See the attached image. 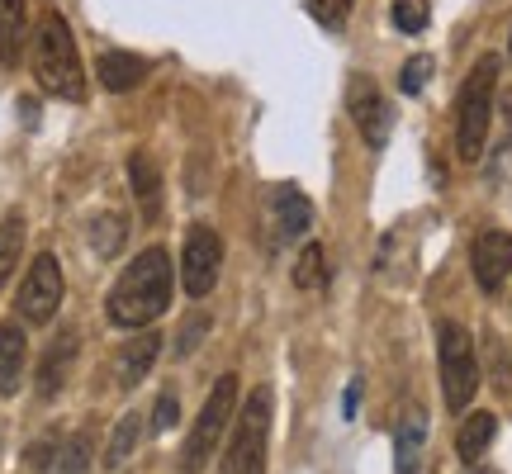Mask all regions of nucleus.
Returning <instances> with one entry per match:
<instances>
[{
	"label": "nucleus",
	"instance_id": "15",
	"mask_svg": "<svg viewBox=\"0 0 512 474\" xmlns=\"http://www.w3.org/2000/svg\"><path fill=\"white\" fill-rule=\"evenodd\" d=\"M24 38H29V10H24V0H0V62L5 67L19 62Z\"/></svg>",
	"mask_w": 512,
	"mask_h": 474
},
{
	"label": "nucleus",
	"instance_id": "29",
	"mask_svg": "<svg viewBox=\"0 0 512 474\" xmlns=\"http://www.w3.org/2000/svg\"><path fill=\"white\" fill-rule=\"evenodd\" d=\"M171 427H176V399L162 394V399H157V432H171Z\"/></svg>",
	"mask_w": 512,
	"mask_h": 474
},
{
	"label": "nucleus",
	"instance_id": "25",
	"mask_svg": "<svg viewBox=\"0 0 512 474\" xmlns=\"http://www.w3.org/2000/svg\"><path fill=\"white\" fill-rule=\"evenodd\" d=\"M427 19H432V5H427V0H394V24H399L403 34H422Z\"/></svg>",
	"mask_w": 512,
	"mask_h": 474
},
{
	"label": "nucleus",
	"instance_id": "10",
	"mask_svg": "<svg viewBox=\"0 0 512 474\" xmlns=\"http://www.w3.org/2000/svg\"><path fill=\"white\" fill-rule=\"evenodd\" d=\"M475 280L494 294L503 290V280L512 275V237L508 233H479L475 237Z\"/></svg>",
	"mask_w": 512,
	"mask_h": 474
},
{
	"label": "nucleus",
	"instance_id": "31",
	"mask_svg": "<svg viewBox=\"0 0 512 474\" xmlns=\"http://www.w3.org/2000/svg\"><path fill=\"white\" fill-rule=\"evenodd\" d=\"M508 53H512V43H508Z\"/></svg>",
	"mask_w": 512,
	"mask_h": 474
},
{
	"label": "nucleus",
	"instance_id": "23",
	"mask_svg": "<svg viewBox=\"0 0 512 474\" xmlns=\"http://www.w3.org/2000/svg\"><path fill=\"white\" fill-rule=\"evenodd\" d=\"M124 237H128V228H124V219H119V214H100V219L91 223L95 256H114L119 247H124Z\"/></svg>",
	"mask_w": 512,
	"mask_h": 474
},
{
	"label": "nucleus",
	"instance_id": "2",
	"mask_svg": "<svg viewBox=\"0 0 512 474\" xmlns=\"http://www.w3.org/2000/svg\"><path fill=\"white\" fill-rule=\"evenodd\" d=\"M34 76L48 95H62V100H81L86 95V72H81L76 38L57 10H48L34 29Z\"/></svg>",
	"mask_w": 512,
	"mask_h": 474
},
{
	"label": "nucleus",
	"instance_id": "21",
	"mask_svg": "<svg viewBox=\"0 0 512 474\" xmlns=\"http://www.w3.org/2000/svg\"><path fill=\"white\" fill-rule=\"evenodd\" d=\"M294 285L299 290H323L328 285V252L323 247H304L294 261Z\"/></svg>",
	"mask_w": 512,
	"mask_h": 474
},
{
	"label": "nucleus",
	"instance_id": "12",
	"mask_svg": "<svg viewBox=\"0 0 512 474\" xmlns=\"http://www.w3.org/2000/svg\"><path fill=\"white\" fill-rule=\"evenodd\" d=\"M157 351H162V332H147L143 328L124 351H119V384H124V389H133V384H138L147 370L157 365Z\"/></svg>",
	"mask_w": 512,
	"mask_h": 474
},
{
	"label": "nucleus",
	"instance_id": "27",
	"mask_svg": "<svg viewBox=\"0 0 512 474\" xmlns=\"http://www.w3.org/2000/svg\"><path fill=\"white\" fill-rule=\"evenodd\" d=\"M427 76H432V62H427V57H413V62L403 67L399 86H403V91H408V95H418L422 86H427Z\"/></svg>",
	"mask_w": 512,
	"mask_h": 474
},
{
	"label": "nucleus",
	"instance_id": "5",
	"mask_svg": "<svg viewBox=\"0 0 512 474\" xmlns=\"http://www.w3.org/2000/svg\"><path fill=\"white\" fill-rule=\"evenodd\" d=\"M266 437H271V389H252L242 403L233 446L223 456V474H266Z\"/></svg>",
	"mask_w": 512,
	"mask_h": 474
},
{
	"label": "nucleus",
	"instance_id": "14",
	"mask_svg": "<svg viewBox=\"0 0 512 474\" xmlns=\"http://www.w3.org/2000/svg\"><path fill=\"white\" fill-rule=\"evenodd\" d=\"M95 72H100V86H105V91L124 95V91H133V86H143L147 62L138 53H105Z\"/></svg>",
	"mask_w": 512,
	"mask_h": 474
},
{
	"label": "nucleus",
	"instance_id": "7",
	"mask_svg": "<svg viewBox=\"0 0 512 474\" xmlns=\"http://www.w3.org/2000/svg\"><path fill=\"white\" fill-rule=\"evenodd\" d=\"M219 261H223V242L214 228H204L195 223L190 233H185V252H181V285L190 299H204V294L214 290V280H219Z\"/></svg>",
	"mask_w": 512,
	"mask_h": 474
},
{
	"label": "nucleus",
	"instance_id": "20",
	"mask_svg": "<svg viewBox=\"0 0 512 474\" xmlns=\"http://www.w3.org/2000/svg\"><path fill=\"white\" fill-rule=\"evenodd\" d=\"M86 460H91L86 441L72 437L67 446H53V451L43 456V474H86Z\"/></svg>",
	"mask_w": 512,
	"mask_h": 474
},
{
	"label": "nucleus",
	"instance_id": "3",
	"mask_svg": "<svg viewBox=\"0 0 512 474\" xmlns=\"http://www.w3.org/2000/svg\"><path fill=\"white\" fill-rule=\"evenodd\" d=\"M494 95H498V57H479L475 72L465 76L456 100V152L460 162H479L494 124Z\"/></svg>",
	"mask_w": 512,
	"mask_h": 474
},
{
	"label": "nucleus",
	"instance_id": "6",
	"mask_svg": "<svg viewBox=\"0 0 512 474\" xmlns=\"http://www.w3.org/2000/svg\"><path fill=\"white\" fill-rule=\"evenodd\" d=\"M437 351H441V394L446 408H470L479 389V361H475V342L460 323H441L437 328Z\"/></svg>",
	"mask_w": 512,
	"mask_h": 474
},
{
	"label": "nucleus",
	"instance_id": "18",
	"mask_svg": "<svg viewBox=\"0 0 512 474\" xmlns=\"http://www.w3.org/2000/svg\"><path fill=\"white\" fill-rule=\"evenodd\" d=\"M494 432H498V422H494V413H475V418L460 427V437H456V451H460V460L465 465H475L484 451H489V441H494Z\"/></svg>",
	"mask_w": 512,
	"mask_h": 474
},
{
	"label": "nucleus",
	"instance_id": "9",
	"mask_svg": "<svg viewBox=\"0 0 512 474\" xmlns=\"http://www.w3.org/2000/svg\"><path fill=\"white\" fill-rule=\"evenodd\" d=\"M347 105H351V119H356V128H361V138H366L370 147H384V138H389V105H384L380 86L370 81V76H351L347 86Z\"/></svg>",
	"mask_w": 512,
	"mask_h": 474
},
{
	"label": "nucleus",
	"instance_id": "22",
	"mask_svg": "<svg viewBox=\"0 0 512 474\" xmlns=\"http://www.w3.org/2000/svg\"><path fill=\"white\" fill-rule=\"evenodd\" d=\"M19 247H24V219L10 214V219H0V290H5V280L15 271Z\"/></svg>",
	"mask_w": 512,
	"mask_h": 474
},
{
	"label": "nucleus",
	"instance_id": "19",
	"mask_svg": "<svg viewBox=\"0 0 512 474\" xmlns=\"http://www.w3.org/2000/svg\"><path fill=\"white\" fill-rule=\"evenodd\" d=\"M422 437H427V422H422V413H408V418L399 422V437H394V446H399V474H418Z\"/></svg>",
	"mask_w": 512,
	"mask_h": 474
},
{
	"label": "nucleus",
	"instance_id": "8",
	"mask_svg": "<svg viewBox=\"0 0 512 474\" xmlns=\"http://www.w3.org/2000/svg\"><path fill=\"white\" fill-rule=\"evenodd\" d=\"M19 318H29V323H48L62 304V266H57V256H34V266L24 275V285H19Z\"/></svg>",
	"mask_w": 512,
	"mask_h": 474
},
{
	"label": "nucleus",
	"instance_id": "1",
	"mask_svg": "<svg viewBox=\"0 0 512 474\" xmlns=\"http://www.w3.org/2000/svg\"><path fill=\"white\" fill-rule=\"evenodd\" d=\"M171 304V256L162 247H147L128 261V271L110 290V318L119 328H147Z\"/></svg>",
	"mask_w": 512,
	"mask_h": 474
},
{
	"label": "nucleus",
	"instance_id": "13",
	"mask_svg": "<svg viewBox=\"0 0 512 474\" xmlns=\"http://www.w3.org/2000/svg\"><path fill=\"white\" fill-rule=\"evenodd\" d=\"M128 181H133V200L143 204V219H157L162 209V171L147 152H133L128 157Z\"/></svg>",
	"mask_w": 512,
	"mask_h": 474
},
{
	"label": "nucleus",
	"instance_id": "26",
	"mask_svg": "<svg viewBox=\"0 0 512 474\" xmlns=\"http://www.w3.org/2000/svg\"><path fill=\"white\" fill-rule=\"evenodd\" d=\"M351 5H356V0H309L313 19H318V24H328V29H337V24L351 15Z\"/></svg>",
	"mask_w": 512,
	"mask_h": 474
},
{
	"label": "nucleus",
	"instance_id": "11",
	"mask_svg": "<svg viewBox=\"0 0 512 474\" xmlns=\"http://www.w3.org/2000/svg\"><path fill=\"white\" fill-rule=\"evenodd\" d=\"M271 204H275V219H280V233L285 237H304L313 228V204L299 185H275Z\"/></svg>",
	"mask_w": 512,
	"mask_h": 474
},
{
	"label": "nucleus",
	"instance_id": "24",
	"mask_svg": "<svg viewBox=\"0 0 512 474\" xmlns=\"http://www.w3.org/2000/svg\"><path fill=\"white\" fill-rule=\"evenodd\" d=\"M138 432H143V418H138V413H128V418L114 427L110 451H105V465H124V460L133 456V441H138Z\"/></svg>",
	"mask_w": 512,
	"mask_h": 474
},
{
	"label": "nucleus",
	"instance_id": "17",
	"mask_svg": "<svg viewBox=\"0 0 512 474\" xmlns=\"http://www.w3.org/2000/svg\"><path fill=\"white\" fill-rule=\"evenodd\" d=\"M72 356H76V337H72V332H67V337H57L53 347H48V356H43V365H38V394H43V399H53L57 389H62Z\"/></svg>",
	"mask_w": 512,
	"mask_h": 474
},
{
	"label": "nucleus",
	"instance_id": "16",
	"mask_svg": "<svg viewBox=\"0 0 512 474\" xmlns=\"http://www.w3.org/2000/svg\"><path fill=\"white\" fill-rule=\"evenodd\" d=\"M24 380V332L15 323H0V394H15Z\"/></svg>",
	"mask_w": 512,
	"mask_h": 474
},
{
	"label": "nucleus",
	"instance_id": "4",
	"mask_svg": "<svg viewBox=\"0 0 512 474\" xmlns=\"http://www.w3.org/2000/svg\"><path fill=\"white\" fill-rule=\"evenodd\" d=\"M233 408H238V380L223 375V380L209 389L200 418L190 427V441H185V451H181V474H200L204 465L214 460L223 432H228V422H233Z\"/></svg>",
	"mask_w": 512,
	"mask_h": 474
},
{
	"label": "nucleus",
	"instance_id": "28",
	"mask_svg": "<svg viewBox=\"0 0 512 474\" xmlns=\"http://www.w3.org/2000/svg\"><path fill=\"white\" fill-rule=\"evenodd\" d=\"M204 328H209V318H204V313H195V318L185 323V337L176 342V356H190V351L200 347V342H204Z\"/></svg>",
	"mask_w": 512,
	"mask_h": 474
},
{
	"label": "nucleus",
	"instance_id": "30",
	"mask_svg": "<svg viewBox=\"0 0 512 474\" xmlns=\"http://www.w3.org/2000/svg\"><path fill=\"white\" fill-rule=\"evenodd\" d=\"M356 403H361V380L351 384V389H347V399H342V413H347V418H356Z\"/></svg>",
	"mask_w": 512,
	"mask_h": 474
}]
</instances>
